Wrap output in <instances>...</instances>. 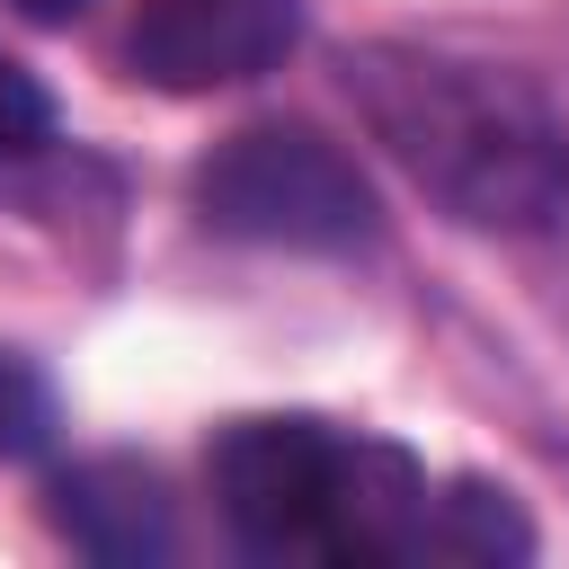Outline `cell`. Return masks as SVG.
<instances>
[{"label":"cell","instance_id":"10","mask_svg":"<svg viewBox=\"0 0 569 569\" xmlns=\"http://www.w3.org/2000/svg\"><path fill=\"white\" fill-rule=\"evenodd\" d=\"M18 9H27V18H36V27H71V18H80V9H89V0H18Z\"/></svg>","mask_w":569,"mask_h":569},{"label":"cell","instance_id":"4","mask_svg":"<svg viewBox=\"0 0 569 569\" xmlns=\"http://www.w3.org/2000/svg\"><path fill=\"white\" fill-rule=\"evenodd\" d=\"M293 0H142L124 62L133 80L169 89V98H204L231 80H258L267 62H284L293 44Z\"/></svg>","mask_w":569,"mask_h":569},{"label":"cell","instance_id":"2","mask_svg":"<svg viewBox=\"0 0 569 569\" xmlns=\"http://www.w3.org/2000/svg\"><path fill=\"white\" fill-rule=\"evenodd\" d=\"M204 231L249 240V249H365L373 240V187L365 169L320 133V124H240L231 142H213L187 178Z\"/></svg>","mask_w":569,"mask_h":569},{"label":"cell","instance_id":"6","mask_svg":"<svg viewBox=\"0 0 569 569\" xmlns=\"http://www.w3.org/2000/svg\"><path fill=\"white\" fill-rule=\"evenodd\" d=\"M44 498H53V525H62L89 560H107V569L169 560V498H160V480H151L142 462H124V453L71 462Z\"/></svg>","mask_w":569,"mask_h":569},{"label":"cell","instance_id":"5","mask_svg":"<svg viewBox=\"0 0 569 569\" xmlns=\"http://www.w3.org/2000/svg\"><path fill=\"white\" fill-rule=\"evenodd\" d=\"M427 516H436L427 471H418L400 445H382V436H338L311 551H320V560H347V569H391V560H418V551H427Z\"/></svg>","mask_w":569,"mask_h":569},{"label":"cell","instance_id":"3","mask_svg":"<svg viewBox=\"0 0 569 569\" xmlns=\"http://www.w3.org/2000/svg\"><path fill=\"white\" fill-rule=\"evenodd\" d=\"M329 453H338V436L320 418H231L213 436V453H204L222 525L249 551H311Z\"/></svg>","mask_w":569,"mask_h":569},{"label":"cell","instance_id":"1","mask_svg":"<svg viewBox=\"0 0 569 569\" xmlns=\"http://www.w3.org/2000/svg\"><path fill=\"white\" fill-rule=\"evenodd\" d=\"M373 142L471 231H551L569 213V133L551 98L516 71L373 44L347 71Z\"/></svg>","mask_w":569,"mask_h":569},{"label":"cell","instance_id":"9","mask_svg":"<svg viewBox=\"0 0 569 569\" xmlns=\"http://www.w3.org/2000/svg\"><path fill=\"white\" fill-rule=\"evenodd\" d=\"M36 142H53V89L18 53H0V160H18Z\"/></svg>","mask_w":569,"mask_h":569},{"label":"cell","instance_id":"7","mask_svg":"<svg viewBox=\"0 0 569 569\" xmlns=\"http://www.w3.org/2000/svg\"><path fill=\"white\" fill-rule=\"evenodd\" d=\"M427 551L498 569V560H533V525H525V507L498 480H453L436 498V516H427Z\"/></svg>","mask_w":569,"mask_h":569},{"label":"cell","instance_id":"8","mask_svg":"<svg viewBox=\"0 0 569 569\" xmlns=\"http://www.w3.org/2000/svg\"><path fill=\"white\" fill-rule=\"evenodd\" d=\"M53 427H62L53 382H44L27 356L0 347V462H36V453L53 445Z\"/></svg>","mask_w":569,"mask_h":569}]
</instances>
